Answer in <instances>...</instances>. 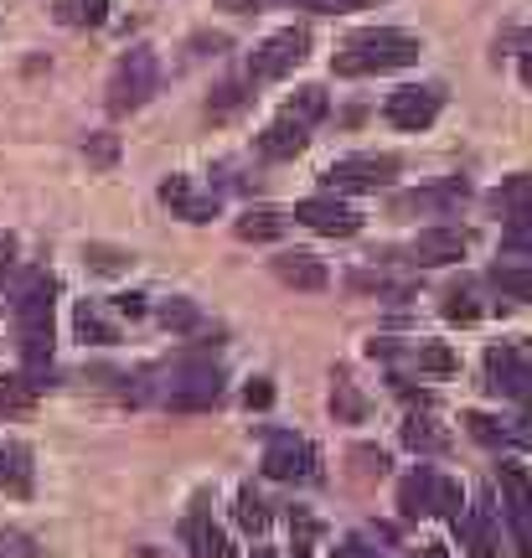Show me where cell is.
<instances>
[{
    "instance_id": "obj_7",
    "label": "cell",
    "mask_w": 532,
    "mask_h": 558,
    "mask_svg": "<svg viewBox=\"0 0 532 558\" xmlns=\"http://www.w3.org/2000/svg\"><path fill=\"white\" fill-rule=\"evenodd\" d=\"M264 476L275 481H316L321 476V456L316 445H305L295 435H275L264 450Z\"/></svg>"
},
{
    "instance_id": "obj_28",
    "label": "cell",
    "mask_w": 532,
    "mask_h": 558,
    "mask_svg": "<svg viewBox=\"0 0 532 558\" xmlns=\"http://www.w3.org/2000/svg\"><path fill=\"white\" fill-rule=\"evenodd\" d=\"M331 414L341 418V424H362V418H367V399L356 393L352 383H336L331 388Z\"/></svg>"
},
{
    "instance_id": "obj_18",
    "label": "cell",
    "mask_w": 532,
    "mask_h": 558,
    "mask_svg": "<svg viewBox=\"0 0 532 558\" xmlns=\"http://www.w3.org/2000/svg\"><path fill=\"white\" fill-rule=\"evenodd\" d=\"M434 497H439V476H434V471H414V476L398 486V507H403V518H430Z\"/></svg>"
},
{
    "instance_id": "obj_33",
    "label": "cell",
    "mask_w": 532,
    "mask_h": 558,
    "mask_svg": "<svg viewBox=\"0 0 532 558\" xmlns=\"http://www.w3.org/2000/svg\"><path fill=\"white\" fill-rule=\"evenodd\" d=\"M434 512H439V518H450V522L466 518V497H460V486H455L450 476H439V497H434Z\"/></svg>"
},
{
    "instance_id": "obj_13",
    "label": "cell",
    "mask_w": 532,
    "mask_h": 558,
    "mask_svg": "<svg viewBox=\"0 0 532 558\" xmlns=\"http://www.w3.org/2000/svg\"><path fill=\"white\" fill-rule=\"evenodd\" d=\"M305 130H311V124H300L295 114L275 120L264 135H258V156H264V160H295L300 150H305V140H311Z\"/></svg>"
},
{
    "instance_id": "obj_44",
    "label": "cell",
    "mask_w": 532,
    "mask_h": 558,
    "mask_svg": "<svg viewBox=\"0 0 532 558\" xmlns=\"http://www.w3.org/2000/svg\"><path fill=\"white\" fill-rule=\"evenodd\" d=\"M522 78H528V88H532V32L522 37Z\"/></svg>"
},
{
    "instance_id": "obj_25",
    "label": "cell",
    "mask_w": 532,
    "mask_h": 558,
    "mask_svg": "<svg viewBox=\"0 0 532 558\" xmlns=\"http://www.w3.org/2000/svg\"><path fill=\"white\" fill-rule=\"evenodd\" d=\"M492 284L507 300H528V305H532V264H496Z\"/></svg>"
},
{
    "instance_id": "obj_41",
    "label": "cell",
    "mask_w": 532,
    "mask_h": 558,
    "mask_svg": "<svg viewBox=\"0 0 532 558\" xmlns=\"http://www.w3.org/2000/svg\"><path fill=\"white\" fill-rule=\"evenodd\" d=\"M352 460H362V471H367V476H383V471H388V456H383V450H367V445L352 450Z\"/></svg>"
},
{
    "instance_id": "obj_48",
    "label": "cell",
    "mask_w": 532,
    "mask_h": 558,
    "mask_svg": "<svg viewBox=\"0 0 532 558\" xmlns=\"http://www.w3.org/2000/svg\"><path fill=\"white\" fill-rule=\"evenodd\" d=\"M254 558H275V554H254Z\"/></svg>"
},
{
    "instance_id": "obj_39",
    "label": "cell",
    "mask_w": 532,
    "mask_h": 558,
    "mask_svg": "<svg viewBox=\"0 0 532 558\" xmlns=\"http://www.w3.org/2000/svg\"><path fill=\"white\" fill-rule=\"evenodd\" d=\"M475 316H481V311L471 305V295H460V290H455V295L445 300V320H455V326H471Z\"/></svg>"
},
{
    "instance_id": "obj_17",
    "label": "cell",
    "mask_w": 532,
    "mask_h": 558,
    "mask_svg": "<svg viewBox=\"0 0 532 558\" xmlns=\"http://www.w3.org/2000/svg\"><path fill=\"white\" fill-rule=\"evenodd\" d=\"M455 527L466 533V543H471L475 558H496V518H492V501H486V497L475 501V507L455 522Z\"/></svg>"
},
{
    "instance_id": "obj_15",
    "label": "cell",
    "mask_w": 532,
    "mask_h": 558,
    "mask_svg": "<svg viewBox=\"0 0 532 558\" xmlns=\"http://www.w3.org/2000/svg\"><path fill=\"white\" fill-rule=\"evenodd\" d=\"M275 275L290 284V290H326L331 275H326V264L316 254H279L275 259Z\"/></svg>"
},
{
    "instance_id": "obj_16",
    "label": "cell",
    "mask_w": 532,
    "mask_h": 558,
    "mask_svg": "<svg viewBox=\"0 0 532 558\" xmlns=\"http://www.w3.org/2000/svg\"><path fill=\"white\" fill-rule=\"evenodd\" d=\"M181 538L192 543V554H197V558H233L228 533H222L207 512H192V518H186V527H181Z\"/></svg>"
},
{
    "instance_id": "obj_40",
    "label": "cell",
    "mask_w": 532,
    "mask_h": 558,
    "mask_svg": "<svg viewBox=\"0 0 532 558\" xmlns=\"http://www.w3.org/2000/svg\"><path fill=\"white\" fill-rule=\"evenodd\" d=\"M243 403H249V409H269V403H275V383L254 378L249 388H243Z\"/></svg>"
},
{
    "instance_id": "obj_27",
    "label": "cell",
    "mask_w": 532,
    "mask_h": 558,
    "mask_svg": "<svg viewBox=\"0 0 532 558\" xmlns=\"http://www.w3.org/2000/svg\"><path fill=\"white\" fill-rule=\"evenodd\" d=\"M290 548L295 554H316L321 548V522L305 507H290Z\"/></svg>"
},
{
    "instance_id": "obj_45",
    "label": "cell",
    "mask_w": 532,
    "mask_h": 558,
    "mask_svg": "<svg viewBox=\"0 0 532 558\" xmlns=\"http://www.w3.org/2000/svg\"><path fill=\"white\" fill-rule=\"evenodd\" d=\"M222 11H254V5H264V0H217Z\"/></svg>"
},
{
    "instance_id": "obj_8",
    "label": "cell",
    "mask_w": 532,
    "mask_h": 558,
    "mask_svg": "<svg viewBox=\"0 0 532 558\" xmlns=\"http://www.w3.org/2000/svg\"><path fill=\"white\" fill-rule=\"evenodd\" d=\"M394 177H398L394 156H347L326 171L331 192H377V186H388Z\"/></svg>"
},
{
    "instance_id": "obj_46",
    "label": "cell",
    "mask_w": 532,
    "mask_h": 558,
    "mask_svg": "<svg viewBox=\"0 0 532 558\" xmlns=\"http://www.w3.org/2000/svg\"><path fill=\"white\" fill-rule=\"evenodd\" d=\"M414 558H450V554H445V548H439V543H434V548H419Z\"/></svg>"
},
{
    "instance_id": "obj_10",
    "label": "cell",
    "mask_w": 532,
    "mask_h": 558,
    "mask_svg": "<svg viewBox=\"0 0 532 558\" xmlns=\"http://www.w3.org/2000/svg\"><path fill=\"white\" fill-rule=\"evenodd\" d=\"M486 378H492L496 393H507V399H517L522 409H532V367L517 357L512 347H492V352H486Z\"/></svg>"
},
{
    "instance_id": "obj_37",
    "label": "cell",
    "mask_w": 532,
    "mask_h": 558,
    "mask_svg": "<svg viewBox=\"0 0 532 558\" xmlns=\"http://www.w3.org/2000/svg\"><path fill=\"white\" fill-rule=\"evenodd\" d=\"M419 367H424V373H455V352L439 347V341H430V347H419Z\"/></svg>"
},
{
    "instance_id": "obj_14",
    "label": "cell",
    "mask_w": 532,
    "mask_h": 558,
    "mask_svg": "<svg viewBox=\"0 0 532 558\" xmlns=\"http://www.w3.org/2000/svg\"><path fill=\"white\" fill-rule=\"evenodd\" d=\"M166 403H171V409H213L217 403V373L213 367H186L181 383H171Z\"/></svg>"
},
{
    "instance_id": "obj_9",
    "label": "cell",
    "mask_w": 532,
    "mask_h": 558,
    "mask_svg": "<svg viewBox=\"0 0 532 558\" xmlns=\"http://www.w3.org/2000/svg\"><path fill=\"white\" fill-rule=\"evenodd\" d=\"M295 222H305L311 233H326V239H352L356 228H362V218H356L347 202H336V197H305V202H295Z\"/></svg>"
},
{
    "instance_id": "obj_21",
    "label": "cell",
    "mask_w": 532,
    "mask_h": 558,
    "mask_svg": "<svg viewBox=\"0 0 532 558\" xmlns=\"http://www.w3.org/2000/svg\"><path fill=\"white\" fill-rule=\"evenodd\" d=\"M32 403H37V383L26 378V373H5V378H0V418L26 414Z\"/></svg>"
},
{
    "instance_id": "obj_11",
    "label": "cell",
    "mask_w": 532,
    "mask_h": 558,
    "mask_svg": "<svg viewBox=\"0 0 532 558\" xmlns=\"http://www.w3.org/2000/svg\"><path fill=\"white\" fill-rule=\"evenodd\" d=\"M466 259V233L460 228H424L414 239V264L419 269H445V264Z\"/></svg>"
},
{
    "instance_id": "obj_22",
    "label": "cell",
    "mask_w": 532,
    "mask_h": 558,
    "mask_svg": "<svg viewBox=\"0 0 532 558\" xmlns=\"http://www.w3.org/2000/svg\"><path fill=\"white\" fill-rule=\"evenodd\" d=\"M285 233V213H275V207H249L243 218H238V239H249V243H269Z\"/></svg>"
},
{
    "instance_id": "obj_34",
    "label": "cell",
    "mask_w": 532,
    "mask_h": 558,
    "mask_svg": "<svg viewBox=\"0 0 532 558\" xmlns=\"http://www.w3.org/2000/svg\"><path fill=\"white\" fill-rule=\"evenodd\" d=\"M83 156H88V166H99V171H109L119 160V140L114 135H88V145H83Z\"/></svg>"
},
{
    "instance_id": "obj_4",
    "label": "cell",
    "mask_w": 532,
    "mask_h": 558,
    "mask_svg": "<svg viewBox=\"0 0 532 558\" xmlns=\"http://www.w3.org/2000/svg\"><path fill=\"white\" fill-rule=\"evenodd\" d=\"M305 52H311V32L305 26H285V32H275L269 41H258L249 52V83H275L285 73H295Z\"/></svg>"
},
{
    "instance_id": "obj_2",
    "label": "cell",
    "mask_w": 532,
    "mask_h": 558,
    "mask_svg": "<svg viewBox=\"0 0 532 558\" xmlns=\"http://www.w3.org/2000/svg\"><path fill=\"white\" fill-rule=\"evenodd\" d=\"M52 295H58L52 275H32L16 300V331L26 367H47L52 362Z\"/></svg>"
},
{
    "instance_id": "obj_20",
    "label": "cell",
    "mask_w": 532,
    "mask_h": 558,
    "mask_svg": "<svg viewBox=\"0 0 532 558\" xmlns=\"http://www.w3.org/2000/svg\"><path fill=\"white\" fill-rule=\"evenodd\" d=\"M73 326H78V337H83V341H94V347H114V341H119V326H114L109 316H104L94 300H83L78 311H73Z\"/></svg>"
},
{
    "instance_id": "obj_23",
    "label": "cell",
    "mask_w": 532,
    "mask_h": 558,
    "mask_svg": "<svg viewBox=\"0 0 532 558\" xmlns=\"http://www.w3.org/2000/svg\"><path fill=\"white\" fill-rule=\"evenodd\" d=\"M0 486L11 497H32V465H26V450H16V445L0 450Z\"/></svg>"
},
{
    "instance_id": "obj_36",
    "label": "cell",
    "mask_w": 532,
    "mask_h": 558,
    "mask_svg": "<svg viewBox=\"0 0 532 558\" xmlns=\"http://www.w3.org/2000/svg\"><path fill=\"white\" fill-rule=\"evenodd\" d=\"M0 558H41V548L26 538V533L5 527V533H0Z\"/></svg>"
},
{
    "instance_id": "obj_19",
    "label": "cell",
    "mask_w": 532,
    "mask_h": 558,
    "mask_svg": "<svg viewBox=\"0 0 532 558\" xmlns=\"http://www.w3.org/2000/svg\"><path fill=\"white\" fill-rule=\"evenodd\" d=\"M496 213L507 222H517V218H532V177H507L501 186H496Z\"/></svg>"
},
{
    "instance_id": "obj_6",
    "label": "cell",
    "mask_w": 532,
    "mask_h": 558,
    "mask_svg": "<svg viewBox=\"0 0 532 558\" xmlns=\"http://www.w3.org/2000/svg\"><path fill=\"white\" fill-rule=\"evenodd\" d=\"M439 104H445V94H439L434 83H409V88H394V94H388L383 114H388L394 130H430V124L439 120Z\"/></svg>"
},
{
    "instance_id": "obj_38",
    "label": "cell",
    "mask_w": 532,
    "mask_h": 558,
    "mask_svg": "<svg viewBox=\"0 0 532 558\" xmlns=\"http://www.w3.org/2000/svg\"><path fill=\"white\" fill-rule=\"evenodd\" d=\"M160 320H166L171 331H192V326H197V305H186V300H171V305L160 311Z\"/></svg>"
},
{
    "instance_id": "obj_12",
    "label": "cell",
    "mask_w": 532,
    "mask_h": 558,
    "mask_svg": "<svg viewBox=\"0 0 532 558\" xmlns=\"http://www.w3.org/2000/svg\"><path fill=\"white\" fill-rule=\"evenodd\" d=\"M160 202H166L177 218H186V222H213L217 218V197L213 192L197 197V192H192V177H171L166 186H160Z\"/></svg>"
},
{
    "instance_id": "obj_47",
    "label": "cell",
    "mask_w": 532,
    "mask_h": 558,
    "mask_svg": "<svg viewBox=\"0 0 532 558\" xmlns=\"http://www.w3.org/2000/svg\"><path fill=\"white\" fill-rule=\"evenodd\" d=\"M331 558H367V554H362V548H336Z\"/></svg>"
},
{
    "instance_id": "obj_35",
    "label": "cell",
    "mask_w": 532,
    "mask_h": 558,
    "mask_svg": "<svg viewBox=\"0 0 532 558\" xmlns=\"http://www.w3.org/2000/svg\"><path fill=\"white\" fill-rule=\"evenodd\" d=\"M501 254H532V218H517L501 228Z\"/></svg>"
},
{
    "instance_id": "obj_43",
    "label": "cell",
    "mask_w": 532,
    "mask_h": 558,
    "mask_svg": "<svg viewBox=\"0 0 532 558\" xmlns=\"http://www.w3.org/2000/svg\"><path fill=\"white\" fill-rule=\"evenodd\" d=\"M11 259H16V239H0V275L11 269Z\"/></svg>"
},
{
    "instance_id": "obj_31",
    "label": "cell",
    "mask_w": 532,
    "mask_h": 558,
    "mask_svg": "<svg viewBox=\"0 0 532 558\" xmlns=\"http://www.w3.org/2000/svg\"><path fill=\"white\" fill-rule=\"evenodd\" d=\"M285 114H295L300 124L326 120V88H300L295 99H290V109H285Z\"/></svg>"
},
{
    "instance_id": "obj_32",
    "label": "cell",
    "mask_w": 532,
    "mask_h": 558,
    "mask_svg": "<svg viewBox=\"0 0 532 558\" xmlns=\"http://www.w3.org/2000/svg\"><path fill=\"white\" fill-rule=\"evenodd\" d=\"M238 522H243L249 533H264V527H269V512H264V501L254 497V486L238 492Z\"/></svg>"
},
{
    "instance_id": "obj_26",
    "label": "cell",
    "mask_w": 532,
    "mask_h": 558,
    "mask_svg": "<svg viewBox=\"0 0 532 558\" xmlns=\"http://www.w3.org/2000/svg\"><path fill=\"white\" fill-rule=\"evenodd\" d=\"M62 26H104L109 21V0H58Z\"/></svg>"
},
{
    "instance_id": "obj_30",
    "label": "cell",
    "mask_w": 532,
    "mask_h": 558,
    "mask_svg": "<svg viewBox=\"0 0 532 558\" xmlns=\"http://www.w3.org/2000/svg\"><path fill=\"white\" fill-rule=\"evenodd\" d=\"M466 429H471V439L492 445V450H501V445H517L512 429H507V424H496V418H486V414H466Z\"/></svg>"
},
{
    "instance_id": "obj_1",
    "label": "cell",
    "mask_w": 532,
    "mask_h": 558,
    "mask_svg": "<svg viewBox=\"0 0 532 558\" xmlns=\"http://www.w3.org/2000/svg\"><path fill=\"white\" fill-rule=\"evenodd\" d=\"M419 37L409 32H394V26H373V32H356L347 37V47L331 58V68L341 78H373V73H398V68H409L419 62Z\"/></svg>"
},
{
    "instance_id": "obj_42",
    "label": "cell",
    "mask_w": 532,
    "mask_h": 558,
    "mask_svg": "<svg viewBox=\"0 0 532 558\" xmlns=\"http://www.w3.org/2000/svg\"><path fill=\"white\" fill-rule=\"evenodd\" d=\"M114 311L119 316H130V320L145 316V295H114Z\"/></svg>"
},
{
    "instance_id": "obj_24",
    "label": "cell",
    "mask_w": 532,
    "mask_h": 558,
    "mask_svg": "<svg viewBox=\"0 0 532 558\" xmlns=\"http://www.w3.org/2000/svg\"><path fill=\"white\" fill-rule=\"evenodd\" d=\"M403 445L419 450V456H439V450H450V435H445L434 418H409V424H403Z\"/></svg>"
},
{
    "instance_id": "obj_3",
    "label": "cell",
    "mask_w": 532,
    "mask_h": 558,
    "mask_svg": "<svg viewBox=\"0 0 532 558\" xmlns=\"http://www.w3.org/2000/svg\"><path fill=\"white\" fill-rule=\"evenodd\" d=\"M160 88V62L150 47H135V52H124L114 62V73H109V114H135L140 104L150 99Z\"/></svg>"
},
{
    "instance_id": "obj_49",
    "label": "cell",
    "mask_w": 532,
    "mask_h": 558,
    "mask_svg": "<svg viewBox=\"0 0 532 558\" xmlns=\"http://www.w3.org/2000/svg\"><path fill=\"white\" fill-rule=\"evenodd\" d=\"M356 5H367V0H356Z\"/></svg>"
},
{
    "instance_id": "obj_5",
    "label": "cell",
    "mask_w": 532,
    "mask_h": 558,
    "mask_svg": "<svg viewBox=\"0 0 532 558\" xmlns=\"http://www.w3.org/2000/svg\"><path fill=\"white\" fill-rule=\"evenodd\" d=\"M496 481H501V507H507L517 548H522V558H532V476L517 465V460H501Z\"/></svg>"
},
{
    "instance_id": "obj_29",
    "label": "cell",
    "mask_w": 532,
    "mask_h": 558,
    "mask_svg": "<svg viewBox=\"0 0 532 558\" xmlns=\"http://www.w3.org/2000/svg\"><path fill=\"white\" fill-rule=\"evenodd\" d=\"M83 259H88V269H99V275H119V269H130V264H135V254L109 248V243H88V248H83Z\"/></svg>"
}]
</instances>
